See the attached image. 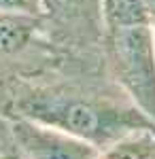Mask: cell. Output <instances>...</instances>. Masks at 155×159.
Returning a JSON list of instances; mask_svg holds the SVG:
<instances>
[{
  "mask_svg": "<svg viewBox=\"0 0 155 159\" xmlns=\"http://www.w3.org/2000/svg\"><path fill=\"white\" fill-rule=\"evenodd\" d=\"M11 136L17 151L26 159H96L100 155V148L94 144L60 127L21 115H15Z\"/></svg>",
  "mask_w": 155,
  "mask_h": 159,
  "instance_id": "3",
  "label": "cell"
},
{
  "mask_svg": "<svg viewBox=\"0 0 155 159\" xmlns=\"http://www.w3.org/2000/svg\"><path fill=\"white\" fill-rule=\"evenodd\" d=\"M144 7H147V17H149V24L155 28V0H144Z\"/></svg>",
  "mask_w": 155,
  "mask_h": 159,
  "instance_id": "8",
  "label": "cell"
},
{
  "mask_svg": "<svg viewBox=\"0 0 155 159\" xmlns=\"http://www.w3.org/2000/svg\"><path fill=\"white\" fill-rule=\"evenodd\" d=\"M0 13L45 19V2L43 0H0Z\"/></svg>",
  "mask_w": 155,
  "mask_h": 159,
  "instance_id": "7",
  "label": "cell"
},
{
  "mask_svg": "<svg viewBox=\"0 0 155 159\" xmlns=\"http://www.w3.org/2000/svg\"><path fill=\"white\" fill-rule=\"evenodd\" d=\"M13 110L15 115L60 127L100 151L136 132H155V121L132 102L123 89L110 93L70 85L40 87L15 98Z\"/></svg>",
  "mask_w": 155,
  "mask_h": 159,
  "instance_id": "1",
  "label": "cell"
},
{
  "mask_svg": "<svg viewBox=\"0 0 155 159\" xmlns=\"http://www.w3.org/2000/svg\"><path fill=\"white\" fill-rule=\"evenodd\" d=\"M0 159H26L19 151H4V153H0Z\"/></svg>",
  "mask_w": 155,
  "mask_h": 159,
  "instance_id": "9",
  "label": "cell"
},
{
  "mask_svg": "<svg viewBox=\"0 0 155 159\" xmlns=\"http://www.w3.org/2000/svg\"><path fill=\"white\" fill-rule=\"evenodd\" d=\"M45 21L77 45L104 43V0H43Z\"/></svg>",
  "mask_w": 155,
  "mask_h": 159,
  "instance_id": "4",
  "label": "cell"
},
{
  "mask_svg": "<svg viewBox=\"0 0 155 159\" xmlns=\"http://www.w3.org/2000/svg\"><path fill=\"white\" fill-rule=\"evenodd\" d=\"M104 51L117 87L155 121V28L144 21L108 25Z\"/></svg>",
  "mask_w": 155,
  "mask_h": 159,
  "instance_id": "2",
  "label": "cell"
},
{
  "mask_svg": "<svg viewBox=\"0 0 155 159\" xmlns=\"http://www.w3.org/2000/svg\"><path fill=\"white\" fill-rule=\"evenodd\" d=\"M155 153V132L143 129L100 151L96 159H149Z\"/></svg>",
  "mask_w": 155,
  "mask_h": 159,
  "instance_id": "6",
  "label": "cell"
},
{
  "mask_svg": "<svg viewBox=\"0 0 155 159\" xmlns=\"http://www.w3.org/2000/svg\"><path fill=\"white\" fill-rule=\"evenodd\" d=\"M45 19L0 13V57L24 53L36 40Z\"/></svg>",
  "mask_w": 155,
  "mask_h": 159,
  "instance_id": "5",
  "label": "cell"
}]
</instances>
